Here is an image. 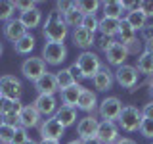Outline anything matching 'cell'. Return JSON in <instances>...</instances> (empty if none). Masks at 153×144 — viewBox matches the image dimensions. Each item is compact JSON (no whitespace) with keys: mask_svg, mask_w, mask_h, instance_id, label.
Listing matches in <instances>:
<instances>
[{"mask_svg":"<svg viewBox=\"0 0 153 144\" xmlns=\"http://www.w3.org/2000/svg\"><path fill=\"white\" fill-rule=\"evenodd\" d=\"M142 121H143L142 112L136 108V106H124L123 112H121V115H119V119H117L119 127H121L123 131H126V133L140 131Z\"/></svg>","mask_w":153,"mask_h":144,"instance_id":"obj_2","label":"cell"},{"mask_svg":"<svg viewBox=\"0 0 153 144\" xmlns=\"http://www.w3.org/2000/svg\"><path fill=\"white\" fill-rule=\"evenodd\" d=\"M27 29H25V25H23L19 19H10V21H6V25H4V37L8 38V40H12L13 44L19 40V38H23L27 35Z\"/></svg>","mask_w":153,"mask_h":144,"instance_id":"obj_16","label":"cell"},{"mask_svg":"<svg viewBox=\"0 0 153 144\" xmlns=\"http://www.w3.org/2000/svg\"><path fill=\"white\" fill-rule=\"evenodd\" d=\"M130 56L128 54V50H126V46L121 44L119 40H115L113 42V46L109 48L107 52H105V58H107V64H111L115 67H121L124 65V62H126V58Z\"/></svg>","mask_w":153,"mask_h":144,"instance_id":"obj_13","label":"cell"},{"mask_svg":"<svg viewBox=\"0 0 153 144\" xmlns=\"http://www.w3.org/2000/svg\"><path fill=\"white\" fill-rule=\"evenodd\" d=\"M98 108V96L92 88H84L80 90V96H79V102H76V110H80V112H94V110Z\"/></svg>","mask_w":153,"mask_h":144,"instance_id":"obj_17","label":"cell"},{"mask_svg":"<svg viewBox=\"0 0 153 144\" xmlns=\"http://www.w3.org/2000/svg\"><path fill=\"white\" fill-rule=\"evenodd\" d=\"M2 52H4V46H2V42H0V56H2Z\"/></svg>","mask_w":153,"mask_h":144,"instance_id":"obj_53","label":"cell"},{"mask_svg":"<svg viewBox=\"0 0 153 144\" xmlns=\"http://www.w3.org/2000/svg\"><path fill=\"white\" fill-rule=\"evenodd\" d=\"M40 58L46 62V65H61L67 58V46L63 42H46Z\"/></svg>","mask_w":153,"mask_h":144,"instance_id":"obj_4","label":"cell"},{"mask_svg":"<svg viewBox=\"0 0 153 144\" xmlns=\"http://www.w3.org/2000/svg\"><path fill=\"white\" fill-rule=\"evenodd\" d=\"M23 108L21 100H10V98H4L2 106H0V117L2 115H12V113H19Z\"/></svg>","mask_w":153,"mask_h":144,"instance_id":"obj_31","label":"cell"},{"mask_svg":"<svg viewBox=\"0 0 153 144\" xmlns=\"http://www.w3.org/2000/svg\"><path fill=\"white\" fill-rule=\"evenodd\" d=\"M56 83H57V88H59V90H65V88H69V86H73V85H79V83H75L69 67L57 71V73H56Z\"/></svg>","mask_w":153,"mask_h":144,"instance_id":"obj_30","label":"cell"},{"mask_svg":"<svg viewBox=\"0 0 153 144\" xmlns=\"http://www.w3.org/2000/svg\"><path fill=\"white\" fill-rule=\"evenodd\" d=\"M123 108L124 106H123V102L117 98V96H107V98H103L102 102H100L98 112H100V117H102L103 121H115L117 123Z\"/></svg>","mask_w":153,"mask_h":144,"instance_id":"obj_5","label":"cell"},{"mask_svg":"<svg viewBox=\"0 0 153 144\" xmlns=\"http://www.w3.org/2000/svg\"><path fill=\"white\" fill-rule=\"evenodd\" d=\"M96 136L102 140V144H115L121 138L119 136V125L115 121H100Z\"/></svg>","mask_w":153,"mask_h":144,"instance_id":"obj_11","label":"cell"},{"mask_svg":"<svg viewBox=\"0 0 153 144\" xmlns=\"http://www.w3.org/2000/svg\"><path fill=\"white\" fill-rule=\"evenodd\" d=\"M115 144H136V140H132V138H128V136H123V138H119Z\"/></svg>","mask_w":153,"mask_h":144,"instance_id":"obj_47","label":"cell"},{"mask_svg":"<svg viewBox=\"0 0 153 144\" xmlns=\"http://www.w3.org/2000/svg\"><path fill=\"white\" fill-rule=\"evenodd\" d=\"M113 75H115V81H117V83L121 85L123 88L132 90L134 86L138 85V69H136L134 65L124 64V65H121V67H117V69L113 71Z\"/></svg>","mask_w":153,"mask_h":144,"instance_id":"obj_8","label":"cell"},{"mask_svg":"<svg viewBox=\"0 0 153 144\" xmlns=\"http://www.w3.org/2000/svg\"><path fill=\"white\" fill-rule=\"evenodd\" d=\"M69 71H71V75H73L75 83H79V85H80V81H82L84 77H82V73H80V69H79V67H76V64H73V65H69Z\"/></svg>","mask_w":153,"mask_h":144,"instance_id":"obj_44","label":"cell"},{"mask_svg":"<svg viewBox=\"0 0 153 144\" xmlns=\"http://www.w3.org/2000/svg\"><path fill=\"white\" fill-rule=\"evenodd\" d=\"M33 106L36 108V112L40 113V117H54V113L57 112V98L52 94H38L36 100L33 102Z\"/></svg>","mask_w":153,"mask_h":144,"instance_id":"obj_10","label":"cell"},{"mask_svg":"<svg viewBox=\"0 0 153 144\" xmlns=\"http://www.w3.org/2000/svg\"><path fill=\"white\" fill-rule=\"evenodd\" d=\"M124 19L128 21V25H130L134 31H142V29L147 25V17H146L143 12H140V8L132 10V12H126L124 14Z\"/></svg>","mask_w":153,"mask_h":144,"instance_id":"obj_24","label":"cell"},{"mask_svg":"<svg viewBox=\"0 0 153 144\" xmlns=\"http://www.w3.org/2000/svg\"><path fill=\"white\" fill-rule=\"evenodd\" d=\"M2 102H4V96H2V94H0V106H2Z\"/></svg>","mask_w":153,"mask_h":144,"instance_id":"obj_54","label":"cell"},{"mask_svg":"<svg viewBox=\"0 0 153 144\" xmlns=\"http://www.w3.org/2000/svg\"><path fill=\"white\" fill-rule=\"evenodd\" d=\"M23 144H38V142H35V140H33V138H27V140L23 142Z\"/></svg>","mask_w":153,"mask_h":144,"instance_id":"obj_50","label":"cell"},{"mask_svg":"<svg viewBox=\"0 0 153 144\" xmlns=\"http://www.w3.org/2000/svg\"><path fill=\"white\" fill-rule=\"evenodd\" d=\"M117 35H119V38H121L119 42H121V44H124V46H128L130 42L138 40V38H136V31H134V29L128 25V21H126L124 17L121 19V23H119V33H117Z\"/></svg>","mask_w":153,"mask_h":144,"instance_id":"obj_25","label":"cell"},{"mask_svg":"<svg viewBox=\"0 0 153 144\" xmlns=\"http://www.w3.org/2000/svg\"><path fill=\"white\" fill-rule=\"evenodd\" d=\"M113 42H115L113 37H107V35H103V33H100V31L94 35V44L98 46L102 52H107L109 48L113 46Z\"/></svg>","mask_w":153,"mask_h":144,"instance_id":"obj_33","label":"cell"},{"mask_svg":"<svg viewBox=\"0 0 153 144\" xmlns=\"http://www.w3.org/2000/svg\"><path fill=\"white\" fill-rule=\"evenodd\" d=\"M2 123H6V125H12V127H19V113L2 115Z\"/></svg>","mask_w":153,"mask_h":144,"instance_id":"obj_42","label":"cell"},{"mask_svg":"<svg viewBox=\"0 0 153 144\" xmlns=\"http://www.w3.org/2000/svg\"><path fill=\"white\" fill-rule=\"evenodd\" d=\"M140 35H142V38H143L146 42L153 40V23H147V25L140 31Z\"/></svg>","mask_w":153,"mask_h":144,"instance_id":"obj_43","label":"cell"},{"mask_svg":"<svg viewBox=\"0 0 153 144\" xmlns=\"http://www.w3.org/2000/svg\"><path fill=\"white\" fill-rule=\"evenodd\" d=\"M71 37H73L75 46L82 48V50H88V48L94 44V33L86 31L84 27H76L75 31H73V35H71Z\"/></svg>","mask_w":153,"mask_h":144,"instance_id":"obj_19","label":"cell"},{"mask_svg":"<svg viewBox=\"0 0 153 144\" xmlns=\"http://www.w3.org/2000/svg\"><path fill=\"white\" fill-rule=\"evenodd\" d=\"M73 8H75V2H57L56 4V12H59L61 16H65V14Z\"/></svg>","mask_w":153,"mask_h":144,"instance_id":"obj_41","label":"cell"},{"mask_svg":"<svg viewBox=\"0 0 153 144\" xmlns=\"http://www.w3.org/2000/svg\"><path fill=\"white\" fill-rule=\"evenodd\" d=\"M146 52H149V54H153V40H149V42H146V48H143Z\"/></svg>","mask_w":153,"mask_h":144,"instance_id":"obj_49","label":"cell"},{"mask_svg":"<svg viewBox=\"0 0 153 144\" xmlns=\"http://www.w3.org/2000/svg\"><path fill=\"white\" fill-rule=\"evenodd\" d=\"M113 81H115V75H113V71L109 69L107 65H102V67H100V71L92 77L94 88L100 90V92H107V90L113 86Z\"/></svg>","mask_w":153,"mask_h":144,"instance_id":"obj_12","label":"cell"},{"mask_svg":"<svg viewBox=\"0 0 153 144\" xmlns=\"http://www.w3.org/2000/svg\"><path fill=\"white\" fill-rule=\"evenodd\" d=\"M80 27H84L86 31H90V33H98V29H100V19L96 17V16H82V23H80Z\"/></svg>","mask_w":153,"mask_h":144,"instance_id":"obj_36","label":"cell"},{"mask_svg":"<svg viewBox=\"0 0 153 144\" xmlns=\"http://www.w3.org/2000/svg\"><path fill=\"white\" fill-rule=\"evenodd\" d=\"M140 112H142V117H143V119H153V102L146 104V106L140 110Z\"/></svg>","mask_w":153,"mask_h":144,"instance_id":"obj_45","label":"cell"},{"mask_svg":"<svg viewBox=\"0 0 153 144\" xmlns=\"http://www.w3.org/2000/svg\"><path fill=\"white\" fill-rule=\"evenodd\" d=\"M100 6H102V2H98V0H80V2H75V8L82 16H96Z\"/></svg>","mask_w":153,"mask_h":144,"instance_id":"obj_28","label":"cell"},{"mask_svg":"<svg viewBox=\"0 0 153 144\" xmlns=\"http://www.w3.org/2000/svg\"><path fill=\"white\" fill-rule=\"evenodd\" d=\"M149 92H151V96H153V81H151V85H149Z\"/></svg>","mask_w":153,"mask_h":144,"instance_id":"obj_52","label":"cell"},{"mask_svg":"<svg viewBox=\"0 0 153 144\" xmlns=\"http://www.w3.org/2000/svg\"><path fill=\"white\" fill-rule=\"evenodd\" d=\"M13 134H16V127L0 121V144H12L13 142Z\"/></svg>","mask_w":153,"mask_h":144,"instance_id":"obj_35","label":"cell"},{"mask_svg":"<svg viewBox=\"0 0 153 144\" xmlns=\"http://www.w3.org/2000/svg\"><path fill=\"white\" fill-rule=\"evenodd\" d=\"M136 69L138 73H143V75H151L153 73V54L143 50L140 56H138V64H136Z\"/></svg>","mask_w":153,"mask_h":144,"instance_id":"obj_27","label":"cell"},{"mask_svg":"<svg viewBox=\"0 0 153 144\" xmlns=\"http://www.w3.org/2000/svg\"><path fill=\"white\" fill-rule=\"evenodd\" d=\"M98 125H100V121L94 117V115H86V117L79 119V123H76V134H79V138L84 140V138L96 136V133H98Z\"/></svg>","mask_w":153,"mask_h":144,"instance_id":"obj_14","label":"cell"},{"mask_svg":"<svg viewBox=\"0 0 153 144\" xmlns=\"http://www.w3.org/2000/svg\"><path fill=\"white\" fill-rule=\"evenodd\" d=\"M76 67L80 69V73H82L84 79H92V77L100 71V67H102V60H100V56L96 54L92 50H84L82 54L76 58Z\"/></svg>","mask_w":153,"mask_h":144,"instance_id":"obj_3","label":"cell"},{"mask_svg":"<svg viewBox=\"0 0 153 144\" xmlns=\"http://www.w3.org/2000/svg\"><path fill=\"white\" fill-rule=\"evenodd\" d=\"M38 144H59V140H52V138H42Z\"/></svg>","mask_w":153,"mask_h":144,"instance_id":"obj_48","label":"cell"},{"mask_svg":"<svg viewBox=\"0 0 153 144\" xmlns=\"http://www.w3.org/2000/svg\"><path fill=\"white\" fill-rule=\"evenodd\" d=\"M35 37L31 35V33H27L23 38H19V40L13 44V48H16V52L17 54H31L33 52V48H35Z\"/></svg>","mask_w":153,"mask_h":144,"instance_id":"obj_29","label":"cell"},{"mask_svg":"<svg viewBox=\"0 0 153 144\" xmlns=\"http://www.w3.org/2000/svg\"><path fill=\"white\" fill-rule=\"evenodd\" d=\"M19 21L25 25L27 31H31V29H35V27H38V25L42 23V12H40L38 8H33V10H29V12L21 14Z\"/></svg>","mask_w":153,"mask_h":144,"instance_id":"obj_23","label":"cell"},{"mask_svg":"<svg viewBox=\"0 0 153 144\" xmlns=\"http://www.w3.org/2000/svg\"><path fill=\"white\" fill-rule=\"evenodd\" d=\"M140 133L146 138H153V119H143L142 127H140Z\"/></svg>","mask_w":153,"mask_h":144,"instance_id":"obj_37","label":"cell"},{"mask_svg":"<svg viewBox=\"0 0 153 144\" xmlns=\"http://www.w3.org/2000/svg\"><path fill=\"white\" fill-rule=\"evenodd\" d=\"M19 125L23 129H33V127L40 125V113L36 112V108L33 104H27L21 108V112H19Z\"/></svg>","mask_w":153,"mask_h":144,"instance_id":"obj_15","label":"cell"},{"mask_svg":"<svg viewBox=\"0 0 153 144\" xmlns=\"http://www.w3.org/2000/svg\"><path fill=\"white\" fill-rule=\"evenodd\" d=\"M80 90L82 86L80 85H73L69 88L61 90V106H67V108H75L76 110V102H79V96H80Z\"/></svg>","mask_w":153,"mask_h":144,"instance_id":"obj_22","label":"cell"},{"mask_svg":"<svg viewBox=\"0 0 153 144\" xmlns=\"http://www.w3.org/2000/svg\"><path fill=\"white\" fill-rule=\"evenodd\" d=\"M27 138H29L27 129H23L21 125H19V127H16V134H13V142L12 144H23Z\"/></svg>","mask_w":153,"mask_h":144,"instance_id":"obj_38","label":"cell"},{"mask_svg":"<svg viewBox=\"0 0 153 144\" xmlns=\"http://www.w3.org/2000/svg\"><path fill=\"white\" fill-rule=\"evenodd\" d=\"M16 14V2L12 0H0V21H10Z\"/></svg>","mask_w":153,"mask_h":144,"instance_id":"obj_32","label":"cell"},{"mask_svg":"<svg viewBox=\"0 0 153 144\" xmlns=\"http://www.w3.org/2000/svg\"><path fill=\"white\" fill-rule=\"evenodd\" d=\"M140 12L146 14V17H153V2L151 0H142L140 2Z\"/></svg>","mask_w":153,"mask_h":144,"instance_id":"obj_39","label":"cell"},{"mask_svg":"<svg viewBox=\"0 0 153 144\" xmlns=\"http://www.w3.org/2000/svg\"><path fill=\"white\" fill-rule=\"evenodd\" d=\"M38 131H40L42 138H52V140H59L65 133V127L57 121L56 117H48L38 125Z\"/></svg>","mask_w":153,"mask_h":144,"instance_id":"obj_9","label":"cell"},{"mask_svg":"<svg viewBox=\"0 0 153 144\" xmlns=\"http://www.w3.org/2000/svg\"><path fill=\"white\" fill-rule=\"evenodd\" d=\"M54 117L67 129V127H71V125L76 123V110L75 108H67V106H59L57 112L54 113Z\"/></svg>","mask_w":153,"mask_h":144,"instance_id":"obj_20","label":"cell"},{"mask_svg":"<svg viewBox=\"0 0 153 144\" xmlns=\"http://www.w3.org/2000/svg\"><path fill=\"white\" fill-rule=\"evenodd\" d=\"M82 144H102V140H100L98 136H90V138H84V140H80Z\"/></svg>","mask_w":153,"mask_h":144,"instance_id":"obj_46","label":"cell"},{"mask_svg":"<svg viewBox=\"0 0 153 144\" xmlns=\"http://www.w3.org/2000/svg\"><path fill=\"white\" fill-rule=\"evenodd\" d=\"M67 144H82V142H80V138H79V140H71V142H67Z\"/></svg>","mask_w":153,"mask_h":144,"instance_id":"obj_51","label":"cell"},{"mask_svg":"<svg viewBox=\"0 0 153 144\" xmlns=\"http://www.w3.org/2000/svg\"><path fill=\"white\" fill-rule=\"evenodd\" d=\"M63 19H65V25L67 27H80V23H82V14L79 12L76 8H73V10H69V12L63 16Z\"/></svg>","mask_w":153,"mask_h":144,"instance_id":"obj_34","label":"cell"},{"mask_svg":"<svg viewBox=\"0 0 153 144\" xmlns=\"http://www.w3.org/2000/svg\"><path fill=\"white\" fill-rule=\"evenodd\" d=\"M103 6V16L105 17H115V19H123L124 16V4L121 0H107V2L102 4Z\"/></svg>","mask_w":153,"mask_h":144,"instance_id":"obj_21","label":"cell"},{"mask_svg":"<svg viewBox=\"0 0 153 144\" xmlns=\"http://www.w3.org/2000/svg\"><path fill=\"white\" fill-rule=\"evenodd\" d=\"M42 33H44L46 42H63L67 35H69V27L65 25V19L59 12H50L46 16V21L42 25Z\"/></svg>","mask_w":153,"mask_h":144,"instance_id":"obj_1","label":"cell"},{"mask_svg":"<svg viewBox=\"0 0 153 144\" xmlns=\"http://www.w3.org/2000/svg\"><path fill=\"white\" fill-rule=\"evenodd\" d=\"M33 8H36L35 2H25V0H17L16 2V10H19L21 14H25V12H29V10H33Z\"/></svg>","mask_w":153,"mask_h":144,"instance_id":"obj_40","label":"cell"},{"mask_svg":"<svg viewBox=\"0 0 153 144\" xmlns=\"http://www.w3.org/2000/svg\"><path fill=\"white\" fill-rule=\"evenodd\" d=\"M119 23H121V19H115V17H102L100 19V29L98 31L100 33H103V35H107V37H113L119 33Z\"/></svg>","mask_w":153,"mask_h":144,"instance_id":"obj_26","label":"cell"},{"mask_svg":"<svg viewBox=\"0 0 153 144\" xmlns=\"http://www.w3.org/2000/svg\"><path fill=\"white\" fill-rule=\"evenodd\" d=\"M0 94L10 100H19L23 94V85L16 75H2L0 77Z\"/></svg>","mask_w":153,"mask_h":144,"instance_id":"obj_6","label":"cell"},{"mask_svg":"<svg viewBox=\"0 0 153 144\" xmlns=\"http://www.w3.org/2000/svg\"><path fill=\"white\" fill-rule=\"evenodd\" d=\"M35 88H36L38 94H52V96H56V92L59 90L57 88V83H56V73H44L35 83Z\"/></svg>","mask_w":153,"mask_h":144,"instance_id":"obj_18","label":"cell"},{"mask_svg":"<svg viewBox=\"0 0 153 144\" xmlns=\"http://www.w3.org/2000/svg\"><path fill=\"white\" fill-rule=\"evenodd\" d=\"M21 73H23L25 79L36 83L44 73H48L46 71V62L42 60V58H27V60L21 64Z\"/></svg>","mask_w":153,"mask_h":144,"instance_id":"obj_7","label":"cell"}]
</instances>
